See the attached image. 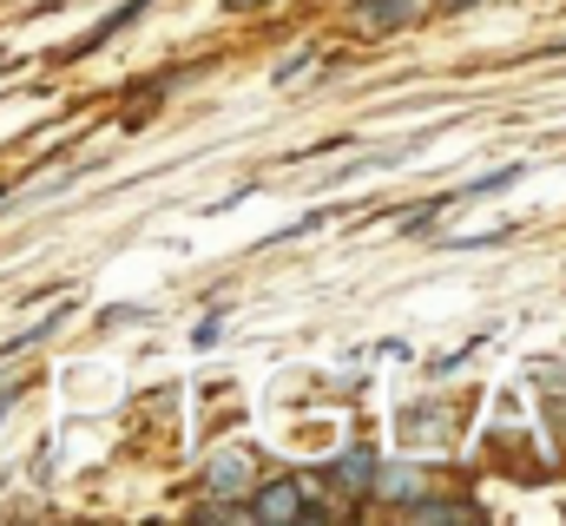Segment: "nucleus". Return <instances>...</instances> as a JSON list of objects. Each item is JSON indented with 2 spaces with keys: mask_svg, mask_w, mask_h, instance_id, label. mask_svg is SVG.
Instances as JSON below:
<instances>
[{
  "mask_svg": "<svg viewBox=\"0 0 566 526\" xmlns=\"http://www.w3.org/2000/svg\"><path fill=\"white\" fill-rule=\"evenodd\" d=\"M211 487H218V494H244V487H251V454H238V448L218 454V461H211Z\"/></svg>",
  "mask_w": 566,
  "mask_h": 526,
  "instance_id": "obj_1",
  "label": "nucleus"
},
{
  "mask_svg": "<svg viewBox=\"0 0 566 526\" xmlns=\"http://www.w3.org/2000/svg\"><path fill=\"white\" fill-rule=\"evenodd\" d=\"M296 514H310L303 501H296V487L283 481V487H264L258 494V520H296Z\"/></svg>",
  "mask_w": 566,
  "mask_h": 526,
  "instance_id": "obj_2",
  "label": "nucleus"
},
{
  "mask_svg": "<svg viewBox=\"0 0 566 526\" xmlns=\"http://www.w3.org/2000/svg\"><path fill=\"white\" fill-rule=\"evenodd\" d=\"M336 474H343V487H369L376 461H369V454H343V461H336Z\"/></svg>",
  "mask_w": 566,
  "mask_h": 526,
  "instance_id": "obj_3",
  "label": "nucleus"
},
{
  "mask_svg": "<svg viewBox=\"0 0 566 526\" xmlns=\"http://www.w3.org/2000/svg\"><path fill=\"white\" fill-rule=\"evenodd\" d=\"M416 520H474V507H448V501H422Z\"/></svg>",
  "mask_w": 566,
  "mask_h": 526,
  "instance_id": "obj_4",
  "label": "nucleus"
},
{
  "mask_svg": "<svg viewBox=\"0 0 566 526\" xmlns=\"http://www.w3.org/2000/svg\"><path fill=\"white\" fill-rule=\"evenodd\" d=\"M382 487H389L396 501H409V494H416V474H409V467H396V474H382Z\"/></svg>",
  "mask_w": 566,
  "mask_h": 526,
  "instance_id": "obj_5",
  "label": "nucleus"
},
{
  "mask_svg": "<svg viewBox=\"0 0 566 526\" xmlns=\"http://www.w3.org/2000/svg\"><path fill=\"white\" fill-rule=\"evenodd\" d=\"M224 7H258V0H224Z\"/></svg>",
  "mask_w": 566,
  "mask_h": 526,
  "instance_id": "obj_6",
  "label": "nucleus"
}]
</instances>
